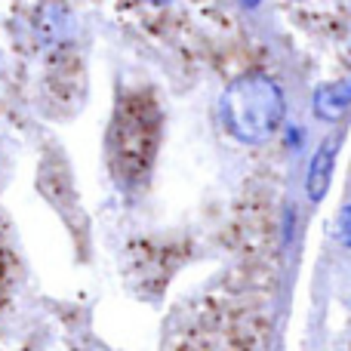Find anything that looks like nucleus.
I'll list each match as a JSON object with an SVG mask.
<instances>
[{"label": "nucleus", "instance_id": "obj_4", "mask_svg": "<svg viewBox=\"0 0 351 351\" xmlns=\"http://www.w3.org/2000/svg\"><path fill=\"white\" fill-rule=\"evenodd\" d=\"M336 152H339L336 139L324 142V145L315 152L311 164H308L305 191H308V197L315 200V204H317V200H324V194H327V188H330V179H333V164H336Z\"/></svg>", "mask_w": 351, "mask_h": 351}, {"label": "nucleus", "instance_id": "obj_1", "mask_svg": "<svg viewBox=\"0 0 351 351\" xmlns=\"http://www.w3.org/2000/svg\"><path fill=\"white\" fill-rule=\"evenodd\" d=\"M164 114L152 93L130 90L117 99L108 127V164L121 185L133 188L148 179L160 148Z\"/></svg>", "mask_w": 351, "mask_h": 351}, {"label": "nucleus", "instance_id": "obj_5", "mask_svg": "<svg viewBox=\"0 0 351 351\" xmlns=\"http://www.w3.org/2000/svg\"><path fill=\"white\" fill-rule=\"evenodd\" d=\"M336 237H339L342 247H348V250H351V204H348V206H342L339 219H336Z\"/></svg>", "mask_w": 351, "mask_h": 351}, {"label": "nucleus", "instance_id": "obj_6", "mask_svg": "<svg viewBox=\"0 0 351 351\" xmlns=\"http://www.w3.org/2000/svg\"><path fill=\"white\" fill-rule=\"evenodd\" d=\"M262 0H241V6H247V10H253V6H259Z\"/></svg>", "mask_w": 351, "mask_h": 351}, {"label": "nucleus", "instance_id": "obj_7", "mask_svg": "<svg viewBox=\"0 0 351 351\" xmlns=\"http://www.w3.org/2000/svg\"><path fill=\"white\" fill-rule=\"evenodd\" d=\"M148 3H158V6H164V3H173V0H148Z\"/></svg>", "mask_w": 351, "mask_h": 351}, {"label": "nucleus", "instance_id": "obj_2", "mask_svg": "<svg viewBox=\"0 0 351 351\" xmlns=\"http://www.w3.org/2000/svg\"><path fill=\"white\" fill-rule=\"evenodd\" d=\"M287 99L280 84L265 71H247L234 77L222 93L219 117L231 139L243 145H262L280 130Z\"/></svg>", "mask_w": 351, "mask_h": 351}, {"label": "nucleus", "instance_id": "obj_3", "mask_svg": "<svg viewBox=\"0 0 351 351\" xmlns=\"http://www.w3.org/2000/svg\"><path fill=\"white\" fill-rule=\"evenodd\" d=\"M311 108H315V114L321 121H339V117H346V111L351 108V77L317 86L315 99H311Z\"/></svg>", "mask_w": 351, "mask_h": 351}]
</instances>
